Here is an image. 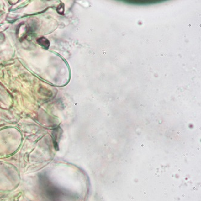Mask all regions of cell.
Returning a JSON list of instances; mask_svg holds the SVG:
<instances>
[{"instance_id":"1","label":"cell","mask_w":201,"mask_h":201,"mask_svg":"<svg viewBox=\"0 0 201 201\" xmlns=\"http://www.w3.org/2000/svg\"><path fill=\"white\" fill-rule=\"evenodd\" d=\"M120 2L125 3L126 4H130L134 5H150V4H154L161 3L163 2H166V0H158V1H120Z\"/></svg>"},{"instance_id":"2","label":"cell","mask_w":201,"mask_h":201,"mask_svg":"<svg viewBox=\"0 0 201 201\" xmlns=\"http://www.w3.org/2000/svg\"><path fill=\"white\" fill-rule=\"evenodd\" d=\"M37 42L38 43L41 45L42 47H44V48H47L49 47L50 46V42L49 40L44 38V37H41L40 38H39L38 40H37Z\"/></svg>"}]
</instances>
